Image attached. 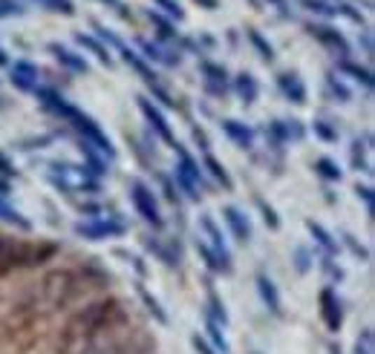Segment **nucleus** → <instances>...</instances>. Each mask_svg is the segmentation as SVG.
<instances>
[{
  "label": "nucleus",
  "mask_w": 375,
  "mask_h": 354,
  "mask_svg": "<svg viewBox=\"0 0 375 354\" xmlns=\"http://www.w3.org/2000/svg\"><path fill=\"white\" fill-rule=\"evenodd\" d=\"M300 6H306L309 12H315V15H323V17H332V15H338V6L326 3V0H300Z\"/></svg>",
  "instance_id": "nucleus-21"
},
{
  "label": "nucleus",
  "mask_w": 375,
  "mask_h": 354,
  "mask_svg": "<svg viewBox=\"0 0 375 354\" xmlns=\"http://www.w3.org/2000/svg\"><path fill=\"white\" fill-rule=\"evenodd\" d=\"M0 219L9 222V225H17L20 230H29V228H32V225H29V219H23V216L17 214V210H15V207H9L3 199H0Z\"/></svg>",
  "instance_id": "nucleus-17"
},
{
  "label": "nucleus",
  "mask_w": 375,
  "mask_h": 354,
  "mask_svg": "<svg viewBox=\"0 0 375 354\" xmlns=\"http://www.w3.org/2000/svg\"><path fill=\"white\" fill-rule=\"evenodd\" d=\"M76 233L84 236V239H110V236H122L125 225L122 222H110V219L81 222V225H76Z\"/></svg>",
  "instance_id": "nucleus-3"
},
{
  "label": "nucleus",
  "mask_w": 375,
  "mask_h": 354,
  "mask_svg": "<svg viewBox=\"0 0 375 354\" xmlns=\"http://www.w3.org/2000/svg\"><path fill=\"white\" fill-rule=\"evenodd\" d=\"M315 170H318L323 179H332V182L341 179V168H338L335 161H330V158H318V161H315Z\"/></svg>",
  "instance_id": "nucleus-22"
},
{
  "label": "nucleus",
  "mask_w": 375,
  "mask_h": 354,
  "mask_svg": "<svg viewBox=\"0 0 375 354\" xmlns=\"http://www.w3.org/2000/svg\"><path fill=\"white\" fill-rule=\"evenodd\" d=\"M248 40H251V43L257 46V50H260V55H263V61H271V58H274V50H271V46H269V43H266V40H263L260 35H257L254 29L248 32Z\"/></svg>",
  "instance_id": "nucleus-28"
},
{
  "label": "nucleus",
  "mask_w": 375,
  "mask_h": 354,
  "mask_svg": "<svg viewBox=\"0 0 375 354\" xmlns=\"http://www.w3.org/2000/svg\"><path fill=\"white\" fill-rule=\"evenodd\" d=\"M355 193H358L364 202H367V210L372 214V187H367V184H358V187H355Z\"/></svg>",
  "instance_id": "nucleus-34"
},
{
  "label": "nucleus",
  "mask_w": 375,
  "mask_h": 354,
  "mask_svg": "<svg viewBox=\"0 0 375 354\" xmlns=\"http://www.w3.org/2000/svg\"><path fill=\"white\" fill-rule=\"evenodd\" d=\"M260 207H263V216H266V225H269L271 230H277V228H280V219L274 216V210H271V207H266L263 202H260Z\"/></svg>",
  "instance_id": "nucleus-35"
},
{
  "label": "nucleus",
  "mask_w": 375,
  "mask_h": 354,
  "mask_svg": "<svg viewBox=\"0 0 375 354\" xmlns=\"http://www.w3.org/2000/svg\"><path fill=\"white\" fill-rule=\"evenodd\" d=\"M208 334H211V340H214V346H217L222 354H228V343H225V337H222V332H220V325H217V323H211V320H208Z\"/></svg>",
  "instance_id": "nucleus-29"
},
{
  "label": "nucleus",
  "mask_w": 375,
  "mask_h": 354,
  "mask_svg": "<svg viewBox=\"0 0 375 354\" xmlns=\"http://www.w3.org/2000/svg\"><path fill=\"white\" fill-rule=\"evenodd\" d=\"M130 199H133V207L139 210V216H142L145 222H150L153 228H162V214H159V205L150 193V187L145 182L133 179L130 182Z\"/></svg>",
  "instance_id": "nucleus-2"
},
{
  "label": "nucleus",
  "mask_w": 375,
  "mask_h": 354,
  "mask_svg": "<svg viewBox=\"0 0 375 354\" xmlns=\"http://www.w3.org/2000/svg\"><path fill=\"white\" fill-rule=\"evenodd\" d=\"M309 32L320 40V43H326L330 50H335V52H341V55H349V46H346V40L335 32V29H330V27H309Z\"/></svg>",
  "instance_id": "nucleus-9"
},
{
  "label": "nucleus",
  "mask_w": 375,
  "mask_h": 354,
  "mask_svg": "<svg viewBox=\"0 0 375 354\" xmlns=\"http://www.w3.org/2000/svg\"><path fill=\"white\" fill-rule=\"evenodd\" d=\"M202 230L208 233V239H211V245H214V248H211V251H214V253H220L222 259H225V263H231V256H228V248H225V242H222V233H220V228L214 225V219H211V216H205L202 222Z\"/></svg>",
  "instance_id": "nucleus-10"
},
{
  "label": "nucleus",
  "mask_w": 375,
  "mask_h": 354,
  "mask_svg": "<svg viewBox=\"0 0 375 354\" xmlns=\"http://www.w3.org/2000/svg\"><path fill=\"white\" fill-rule=\"evenodd\" d=\"M142 50L148 52V58H153V61H162V64H168V66H176V64H179V58H171L174 52H165V50H159V46H153V43H148V40H142Z\"/></svg>",
  "instance_id": "nucleus-20"
},
{
  "label": "nucleus",
  "mask_w": 375,
  "mask_h": 354,
  "mask_svg": "<svg viewBox=\"0 0 375 354\" xmlns=\"http://www.w3.org/2000/svg\"><path fill=\"white\" fill-rule=\"evenodd\" d=\"M35 3H41V6H46V9H52V12H61V15H73V12H76L69 0H35Z\"/></svg>",
  "instance_id": "nucleus-27"
},
{
  "label": "nucleus",
  "mask_w": 375,
  "mask_h": 354,
  "mask_svg": "<svg viewBox=\"0 0 375 354\" xmlns=\"http://www.w3.org/2000/svg\"><path fill=\"white\" fill-rule=\"evenodd\" d=\"M101 3H113V6H119V0H101Z\"/></svg>",
  "instance_id": "nucleus-40"
},
{
  "label": "nucleus",
  "mask_w": 375,
  "mask_h": 354,
  "mask_svg": "<svg viewBox=\"0 0 375 354\" xmlns=\"http://www.w3.org/2000/svg\"><path fill=\"white\" fill-rule=\"evenodd\" d=\"M237 96H240L246 104H251V101L257 98V81H254L251 75L243 73V75L237 78Z\"/></svg>",
  "instance_id": "nucleus-18"
},
{
  "label": "nucleus",
  "mask_w": 375,
  "mask_h": 354,
  "mask_svg": "<svg viewBox=\"0 0 375 354\" xmlns=\"http://www.w3.org/2000/svg\"><path fill=\"white\" fill-rule=\"evenodd\" d=\"M202 73L208 75V87L214 92H225V69L214 64H202Z\"/></svg>",
  "instance_id": "nucleus-15"
},
{
  "label": "nucleus",
  "mask_w": 375,
  "mask_h": 354,
  "mask_svg": "<svg viewBox=\"0 0 375 354\" xmlns=\"http://www.w3.org/2000/svg\"><path fill=\"white\" fill-rule=\"evenodd\" d=\"M52 253H55V248H50V245L35 248V245H27V242L9 239V236H0V274L20 268V265H38Z\"/></svg>",
  "instance_id": "nucleus-1"
},
{
  "label": "nucleus",
  "mask_w": 375,
  "mask_h": 354,
  "mask_svg": "<svg viewBox=\"0 0 375 354\" xmlns=\"http://www.w3.org/2000/svg\"><path fill=\"white\" fill-rule=\"evenodd\" d=\"M78 43H81V46H87V50H90L92 55H99L104 64H110V55H107V50H104V46H101L96 38H90V35H78Z\"/></svg>",
  "instance_id": "nucleus-24"
},
{
  "label": "nucleus",
  "mask_w": 375,
  "mask_h": 354,
  "mask_svg": "<svg viewBox=\"0 0 375 354\" xmlns=\"http://www.w3.org/2000/svg\"><path fill=\"white\" fill-rule=\"evenodd\" d=\"M199 3H205L208 9H217V0H199Z\"/></svg>",
  "instance_id": "nucleus-38"
},
{
  "label": "nucleus",
  "mask_w": 375,
  "mask_h": 354,
  "mask_svg": "<svg viewBox=\"0 0 375 354\" xmlns=\"http://www.w3.org/2000/svg\"><path fill=\"white\" fill-rule=\"evenodd\" d=\"M208 320H211V323H217L220 328H225V325H228L225 305L220 302V297H217V294H208Z\"/></svg>",
  "instance_id": "nucleus-14"
},
{
  "label": "nucleus",
  "mask_w": 375,
  "mask_h": 354,
  "mask_svg": "<svg viewBox=\"0 0 375 354\" xmlns=\"http://www.w3.org/2000/svg\"><path fill=\"white\" fill-rule=\"evenodd\" d=\"M35 78H38V66L29 64V61H17L12 66V84L17 89H32L35 87Z\"/></svg>",
  "instance_id": "nucleus-7"
},
{
  "label": "nucleus",
  "mask_w": 375,
  "mask_h": 354,
  "mask_svg": "<svg viewBox=\"0 0 375 354\" xmlns=\"http://www.w3.org/2000/svg\"><path fill=\"white\" fill-rule=\"evenodd\" d=\"M257 291H260V297H263V302H266V309L271 311V314H283V309H280V294H277V288H274V282L266 276V274H260L257 276Z\"/></svg>",
  "instance_id": "nucleus-8"
},
{
  "label": "nucleus",
  "mask_w": 375,
  "mask_h": 354,
  "mask_svg": "<svg viewBox=\"0 0 375 354\" xmlns=\"http://www.w3.org/2000/svg\"><path fill=\"white\" fill-rule=\"evenodd\" d=\"M0 173H6V176H12V173H15V168L9 164V158H6L3 153H0Z\"/></svg>",
  "instance_id": "nucleus-37"
},
{
  "label": "nucleus",
  "mask_w": 375,
  "mask_h": 354,
  "mask_svg": "<svg viewBox=\"0 0 375 354\" xmlns=\"http://www.w3.org/2000/svg\"><path fill=\"white\" fill-rule=\"evenodd\" d=\"M139 110L145 112V118L150 121V127L156 130V135H159L162 141H168V145H176V141H174V133H171V127H168V121H165V115H162L148 98H139Z\"/></svg>",
  "instance_id": "nucleus-5"
},
{
  "label": "nucleus",
  "mask_w": 375,
  "mask_h": 354,
  "mask_svg": "<svg viewBox=\"0 0 375 354\" xmlns=\"http://www.w3.org/2000/svg\"><path fill=\"white\" fill-rule=\"evenodd\" d=\"M150 20L156 23V27H159V29H162V32H159L162 38H171V35H174V29H171V23H165V20H162L159 15H153V12H150Z\"/></svg>",
  "instance_id": "nucleus-33"
},
{
  "label": "nucleus",
  "mask_w": 375,
  "mask_h": 354,
  "mask_svg": "<svg viewBox=\"0 0 375 354\" xmlns=\"http://www.w3.org/2000/svg\"><path fill=\"white\" fill-rule=\"evenodd\" d=\"M156 3H159V6H162V9H165V12H168V15H174V17H176V20H179V17H182V9H179V3H174V0H156Z\"/></svg>",
  "instance_id": "nucleus-31"
},
{
  "label": "nucleus",
  "mask_w": 375,
  "mask_h": 354,
  "mask_svg": "<svg viewBox=\"0 0 375 354\" xmlns=\"http://www.w3.org/2000/svg\"><path fill=\"white\" fill-rule=\"evenodd\" d=\"M205 168L211 170V176H214L217 182H222V187H231V179H228V173H225V168L214 158V156H205Z\"/></svg>",
  "instance_id": "nucleus-23"
},
{
  "label": "nucleus",
  "mask_w": 375,
  "mask_h": 354,
  "mask_svg": "<svg viewBox=\"0 0 375 354\" xmlns=\"http://www.w3.org/2000/svg\"><path fill=\"white\" fill-rule=\"evenodd\" d=\"M341 69H344V73H349V75H355L364 87H372V75H369V69H361V66L349 64V61H344V64H341Z\"/></svg>",
  "instance_id": "nucleus-26"
},
{
  "label": "nucleus",
  "mask_w": 375,
  "mask_h": 354,
  "mask_svg": "<svg viewBox=\"0 0 375 354\" xmlns=\"http://www.w3.org/2000/svg\"><path fill=\"white\" fill-rule=\"evenodd\" d=\"M139 297H142V300H145V305H148V311H150V314L156 317V323H162V325H165V323H168V314H165V311H162V309H159V302H156V300H153V297H150V294H148L145 288H139Z\"/></svg>",
  "instance_id": "nucleus-25"
},
{
  "label": "nucleus",
  "mask_w": 375,
  "mask_h": 354,
  "mask_svg": "<svg viewBox=\"0 0 375 354\" xmlns=\"http://www.w3.org/2000/svg\"><path fill=\"white\" fill-rule=\"evenodd\" d=\"M355 354H372V332L364 328L361 337L355 340Z\"/></svg>",
  "instance_id": "nucleus-30"
},
{
  "label": "nucleus",
  "mask_w": 375,
  "mask_h": 354,
  "mask_svg": "<svg viewBox=\"0 0 375 354\" xmlns=\"http://www.w3.org/2000/svg\"><path fill=\"white\" fill-rule=\"evenodd\" d=\"M3 15H6V9H0V17H3Z\"/></svg>",
  "instance_id": "nucleus-42"
},
{
  "label": "nucleus",
  "mask_w": 375,
  "mask_h": 354,
  "mask_svg": "<svg viewBox=\"0 0 375 354\" xmlns=\"http://www.w3.org/2000/svg\"><path fill=\"white\" fill-rule=\"evenodd\" d=\"M315 133H318L320 138H326V141H335V138H338V133H335V130H330L323 121H315Z\"/></svg>",
  "instance_id": "nucleus-32"
},
{
  "label": "nucleus",
  "mask_w": 375,
  "mask_h": 354,
  "mask_svg": "<svg viewBox=\"0 0 375 354\" xmlns=\"http://www.w3.org/2000/svg\"><path fill=\"white\" fill-rule=\"evenodd\" d=\"M50 50L55 52V58L66 66V69H73V73H87V61L84 58H78L76 52H69V50H64V46H58V43H52Z\"/></svg>",
  "instance_id": "nucleus-12"
},
{
  "label": "nucleus",
  "mask_w": 375,
  "mask_h": 354,
  "mask_svg": "<svg viewBox=\"0 0 375 354\" xmlns=\"http://www.w3.org/2000/svg\"><path fill=\"white\" fill-rule=\"evenodd\" d=\"M222 216H225L228 228L234 230V236H237L240 242H248V239H251V222H248V216H243V210H240V207L228 205V207L222 210Z\"/></svg>",
  "instance_id": "nucleus-6"
},
{
  "label": "nucleus",
  "mask_w": 375,
  "mask_h": 354,
  "mask_svg": "<svg viewBox=\"0 0 375 354\" xmlns=\"http://www.w3.org/2000/svg\"><path fill=\"white\" fill-rule=\"evenodd\" d=\"M194 348H197L199 354H214V348H211V346H208V343H205V340H202L199 334L194 337Z\"/></svg>",
  "instance_id": "nucleus-36"
},
{
  "label": "nucleus",
  "mask_w": 375,
  "mask_h": 354,
  "mask_svg": "<svg viewBox=\"0 0 375 354\" xmlns=\"http://www.w3.org/2000/svg\"><path fill=\"white\" fill-rule=\"evenodd\" d=\"M222 130H225V135H228L231 141H237L240 147H251L254 133H251L246 124H240V121H222Z\"/></svg>",
  "instance_id": "nucleus-11"
},
{
  "label": "nucleus",
  "mask_w": 375,
  "mask_h": 354,
  "mask_svg": "<svg viewBox=\"0 0 375 354\" xmlns=\"http://www.w3.org/2000/svg\"><path fill=\"white\" fill-rule=\"evenodd\" d=\"M280 89H283L295 104H303V101H306V89H303V84H300L297 75H280Z\"/></svg>",
  "instance_id": "nucleus-13"
},
{
  "label": "nucleus",
  "mask_w": 375,
  "mask_h": 354,
  "mask_svg": "<svg viewBox=\"0 0 375 354\" xmlns=\"http://www.w3.org/2000/svg\"><path fill=\"white\" fill-rule=\"evenodd\" d=\"M320 314H323L326 328H330V332H338L341 323H344V311H341V300L332 288L320 291Z\"/></svg>",
  "instance_id": "nucleus-4"
},
{
  "label": "nucleus",
  "mask_w": 375,
  "mask_h": 354,
  "mask_svg": "<svg viewBox=\"0 0 375 354\" xmlns=\"http://www.w3.org/2000/svg\"><path fill=\"white\" fill-rule=\"evenodd\" d=\"M3 64H6V52H3V50H0V66H3Z\"/></svg>",
  "instance_id": "nucleus-39"
},
{
  "label": "nucleus",
  "mask_w": 375,
  "mask_h": 354,
  "mask_svg": "<svg viewBox=\"0 0 375 354\" xmlns=\"http://www.w3.org/2000/svg\"><path fill=\"white\" fill-rule=\"evenodd\" d=\"M197 251L205 256V263H208V268H214V271H222V274H228L231 271V263H225V259L220 256V253H214L205 242H197Z\"/></svg>",
  "instance_id": "nucleus-16"
},
{
  "label": "nucleus",
  "mask_w": 375,
  "mask_h": 354,
  "mask_svg": "<svg viewBox=\"0 0 375 354\" xmlns=\"http://www.w3.org/2000/svg\"><path fill=\"white\" fill-rule=\"evenodd\" d=\"M306 228L312 230V236H315V239H318V245H320V248H326V253H335V251H338V242H335L332 236L326 233V230H323V228H320L318 222H309Z\"/></svg>",
  "instance_id": "nucleus-19"
},
{
  "label": "nucleus",
  "mask_w": 375,
  "mask_h": 354,
  "mask_svg": "<svg viewBox=\"0 0 375 354\" xmlns=\"http://www.w3.org/2000/svg\"><path fill=\"white\" fill-rule=\"evenodd\" d=\"M0 193H6V182H0Z\"/></svg>",
  "instance_id": "nucleus-41"
}]
</instances>
